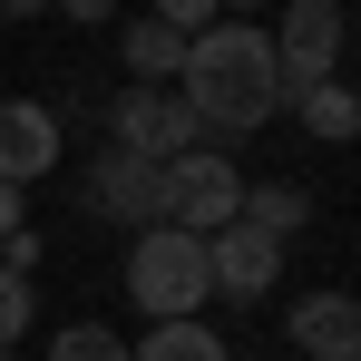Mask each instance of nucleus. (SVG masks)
I'll return each mask as SVG.
<instances>
[{"label":"nucleus","mask_w":361,"mask_h":361,"mask_svg":"<svg viewBox=\"0 0 361 361\" xmlns=\"http://www.w3.org/2000/svg\"><path fill=\"white\" fill-rule=\"evenodd\" d=\"M176 78H185L176 98L195 108V127H225V137H244V127H264L274 108H283L274 30H254V20H215V30H195Z\"/></svg>","instance_id":"obj_1"},{"label":"nucleus","mask_w":361,"mask_h":361,"mask_svg":"<svg viewBox=\"0 0 361 361\" xmlns=\"http://www.w3.org/2000/svg\"><path fill=\"white\" fill-rule=\"evenodd\" d=\"M205 293H215L205 244L176 235V225H147V235H137V254H127V302H137L147 322H185Z\"/></svg>","instance_id":"obj_2"},{"label":"nucleus","mask_w":361,"mask_h":361,"mask_svg":"<svg viewBox=\"0 0 361 361\" xmlns=\"http://www.w3.org/2000/svg\"><path fill=\"white\" fill-rule=\"evenodd\" d=\"M235 215H244V166L225 147H185L176 166H166V225L205 244V235H225Z\"/></svg>","instance_id":"obj_3"},{"label":"nucleus","mask_w":361,"mask_h":361,"mask_svg":"<svg viewBox=\"0 0 361 361\" xmlns=\"http://www.w3.org/2000/svg\"><path fill=\"white\" fill-rule=\"evenodd\" d=\"M108 147L147 157V166H176L185 147H205V127H195V108H185L176 88H127L118 108H108Z\"/></svg>","instance_id":"obj_4"},{"label":"nucleus","mask_w":361,"mask_h":361,"mask_svg":"<svg viewBox=\"0 0 361 361\" xmlns=\"http://www.w3.org/2000/svg\"><path fill=\"white\" fill-rule=\"evenodd\" d=\"M88 215H108V225H166V166H147V157H127L108 147L98 166H88Z\"/></svg>","instance_id":"obj_5"},{"label":"nucleus","mask_w":361,"mask_h":361,"mask_svg":"<svg viewBox=\"0 0 361 361\" xmlns=\"http://www.w3.org/2000/svg\"><path fill=\"white\" fill-rule=\"evenodd\" d=\"M332 59H342V10H332V0H293V10H283V39H274L283 98H293V88H322Z\"/></svg>","instance_id":"obj_6"},{"label":"nucleus","mask_w":361,"mask_h":361,"mask_svg":"<svg viewBox=\"0 0 361 361\" xmlns=\"http://www.w3.org/2000/svg\"><path fill=\"white\" fill-rule=\"evenodd\" d=\"M59 166V108L49 98H0V185H39Z\"/></svg>","instance_id":"obj_7"},{"label":"nucleus","mask_w":361,"mask_h":361,"mask_svg":"<svg viewBox=\"0 0 361 361\" xmlns=\"http://www.w3.org/2000/svg\"><path fill=\"white\" fill-rule=\"evenodd\" d=\"M283 342L302 361H361V293H302L283 312Z\"/></svg>","instance_id":"obj_8"},{"label":"nucleus","mask_w":361,"mask_h":361,"mask_svg":"<svg viewBox=\"0 0 361 361\" xmlns=\"http://www.w3.org/2000/svg\"><path fill=\"white\" fill-rule=\"evenodd\" d=\"M205 274H215L225 302H264L274 274H283V244H264L254 225H225V235H205Z\"/></svg>","instance_id":"obj_9"},{"label":"nucleus","mask_w":361,"mask_h":361,"mask_svg":"<svg viewBox=\"0 0 361 361\" xmlns=\"http://www.w3.org/2000/svg\"><path fill=\"white\" fill-rule=\"evenodd\" d=\"M176 68H185V30H166L157 10L127 20V78H137V88H166Z\"/></svg>","instance_id":"obj_10"},{"label":"nucleus","mask_w":361,"mask_h":361,"mask_svg":"<svg viewBox=\"0 0 361 361\" xmlns=\"http://www.w3.org/2000/svg\"><path fill=\"white\" fill-rule=\"evenodd\" d=\"M127 361H235V352L185 312V322H147V342H127Z\"/></svg>","instance_id":"obj_11"},{"label":"nucleus","mask_w":361,"mask_h":361,"mask_svg":"<svg viewBox=\"0 0 361 361\" xmlns=\"http://www.w3.org/2000/svg\"><path fill=\"white\" fill-rule=\"evenodd\" d=\"M302 215H312L302 185H244V215H235V225H254L264 244H283V235H302Z\"/></svg>","instance_id":"obj_12"},{"label":"nucleus","mask_w":361,"mask_h":361,"mask_svg":"<svg viewBox=\"0 0 361 361\" xmlns=\"http://www.w3.org/2000/svg\"><path fill=\"white\" fill-rule=\"evenodd\" d=\"M293 108H302V127H312V137H332V147H342V137H361V98L342 88V78H322V88H293Z\"/></svg>","instance_id":"obj_13"},{"label":"nucleus","mask_w":361,"mask_h":361,"mask_svg":"<svg viewBox=\"0 0 361 361\" xmlns=\"http://www.w3.org/2000/svg\"><path fill=\"white\" fill-rule=\"evenodd\" d=\"M49 361H127V342L108 332V322H68L59 342H49Z\"/></svg>","instance_id":"obj_14"},{"label":"nucleus","mask_w":361,"mask_h":361,"mask_svg":"<svg viewBox=\"0 0 361 361\" xmlns=\"http://www.w3.org/2000/svg\"><path fill=\"white\" fill-rule=\"evenodd\" d=\"M147 10H157V20H166V30H185V39H195V30H215V20H225V0H147Z\"/></svg>","instance_id":"obj_15"},{"label":"nucleus","mask_w":361,"mask_h":361,"mask_svg":"<svg viewBox=\"0 0 361 361\" xmlns=\"http://www.w3.org/2000/svg\"><path fill=\"white\" fill-rule=\"evenodd\" d=\"M30 332V274H0V352Z\"/></svg>","instance_id":"obj_16"},{"label":"nucleus","mask_w":361,"mask_h":361,"mask_svg":"<svg viewBox=\"0 0 361 361\" xmlns=\"http://www.w3.org/2000/svg\"><path fill=\"white\" fill-rule=\"evenodd\" d=\"M30 264H39V235H30V225H20V235L0 244V274H30Z\"/></svg>","instance_id":"obj_17"},{"label":"nucleus","mask_w":361,"mask_h":361,"mask_svg":"<svg viewBox=\"0 0 361 361\" xmlns=\"http://www.w3.org/2000/svg\"><path fill=\"white\" fill-rule=\"evenodd\" d=\"M68 20H88V30H98V20H118V0H59Z\"/></svg>","instance_id":"obj_18"},{"label":"nucleus","mask_w":361,"mask_h":361,"mask_svg":"<svg viewBox=\"0 0 361 361\" xmlns=\"http://www.w3.org/2000/svg\"><path fill=\"white\" fill-rule=\"evenodd\" d=\"M20 225H30V215H20V185H0V244L20 235Z\"/></svg>","instance_id":"obj_19"},{"label":"nucleus","mask_w":361,"mask_h":361,"mask_svg":"<svg viewBox=\"0 0 361 361\" xmlns=\"http://www.w3.org/2000/svg\"><path fill=\"white\" fill-rule=\"evenodd\" d=\"M39 10H49V0H0V20H39Z\"/></svg>","instance_id":"obj_20"},{"label":"nucleus","mask_w":361,"mask_h":361,"mask_svg":"<svg viewBox=\"0 0 361 361\" xmlns=\"http://www.w3.org/2000/svg\"><path fill=\"white\" fill-rule=\"evenodd\" d=\"M225 10H254V0H225Z\"/></svg>","instance_id":"obj_21"},{"label":"nucleus","mask_w":361,"mask_h":361,"mask_svg":"<svg viewBox=\"0 0 361 361\" xmlns=\"http://www.w3.org/2000/svg\"><path fill=\"white\" fill-rule=\"evenodd\" d=\"M0 361H20V352H0Z\"/></svg>","instance_id":"obj_22"}]
</instances>
